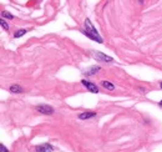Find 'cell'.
Masks as SVG:
<instances>
[{"label":"cell","mask_w":162,"mask_h":152,"mask_svg":"<svg viewBox=\"0 0 162 152\" xmlns=\"http://www.w3.org/2000/svg\"><path fill=\"white\" fill-rule=\"evenodd\" d=\"M0 24H2V27H3L4 30H6V31L9 30V25L5 23V20H3V19H2V20H0Z\"/></svg>","instance_id":"12"},{"label":"cell","mask_w":162,"mask_h":152,"mask_svg":"<svg viewBox=\"0 0 162 152\" xmlns=\"http://www.w3.org/2000/svg\"><path fill=\"white\" fill-rule=\"evenodd\" d=\"M36 152H54V147L49 143H43V145H39L35 147Z\"/></svg>","instance_id":"5"},{"label":"cell","mask_w":162,"mask_h":152,"mask_svg":"<svg viewBox=\"0 0 162 152\" xmlns=\"http://www.w3.org/2000/svg\"><path fill=\"white\" fill-rule=\"evenodd\" d=\"M36 110L40 114H44V115H52L54 114V108L49 105H39L36 107Z\"/></svg>","instance_id":"2"},{"label":"cell","mask_w":162,"mask_h":152,"mask_svg":"<svg viewBox=\"0 0 162 152\" xmlns=\"http://www.w3.org/2000/svg\"><path fill=\"white\" fill-rule=\"evenodd\" d=\"M81 84H83L90 92H93V94H97L99 92V87L95 84H92V82H89L86 80H81Z\"/></svg>","instance_id":"4"},{"label":"cell","mask_w":162,"mask_h":152,"mask_svg":"<svg viewBox=\"0 0 162 152\" xmlns=\"http://www.w3.org/2000/svg\"><path fill=\"white\" fill-rule=\"evenodd\" d=\"M95 116H96V112H83L79 115V120H89Z\"/></svg>","instance_id":"7"},{"label":"cell","mask_w":162,"mask_h":152,"mask_svg":"<svg viewBox=\"0 0 162 152\" xmlns=\"http://www.w3.org/2000/svg\"><path fill=\"white\" fill-rule=\"evenodd\" d=\"M101 85H102L105 89H107V90H111V91L115 89L114 84H111V82H109V81H102V82H101Z\"/></svg>","instance_id":"9"},{"label":"cell","mask_w":162,"mask_h":152,"mask_svg":"<svg viewBox=\"0 0 162 152\" xmlns=\"http://www.w3.org/2000/svg\"><path fill=\"white\" fill-rule=\"evenodd\" d=\"M83 33H84L87 37H90L91 40L97 41L99 44H101V43H102V37L99 35L97 30L95 29V27H93V25L91 24V21H90L89 19H86V20H85V30H83Z\"/></svg>","instance_id":"1"},{"label":"cell","mask_w":162,"mask_h":152,"mask_svg":"<svg viewBox=\"0 0 162 152\" xmlns=\"http://www.w3.org/2000/svg\"><path fill=\"white\" fill-rule=\"evenodd\" d=\"M99 70H101V67L100 66H91L90 69H87V70L84 72L86 76H91V75H93V74H96V72H99Z\"/></svg>","instance_id":"6"},{"label":"cell","mask_w":162,"mask_h":152,"mask_svg":"<svg viewBox=\"0 0 162 152\" xmlns=\"http://www.w3.org/2000/svg\"><path fill=\"white\" fill-rule=\"evenodd\" d=\"M2 16L3 18H6V19H14V16H12L10 12H6V11H3L2 12Z\"/></svg>","instance_id":"11"},{"label":"cell","mask_w":162,"mask_h":152,"mask_svg":"<svg viewBox=\"0 0 162 152\" xmlns=\"http://www.w3.org/2000/svg\"><path fill=\"white\" fill-rule=\"evenodd\" d=\"M92 55L97 61H105V62H111L112 61L111 56H107V55H105L102 52H92Z\"/></svg>","instance_id":"3"},{"label":"cell","mask_w":162,"mask_h":152,"mask_svg":"<svg viewBox=\"0 0 162 152\" xmlns=\"http://www.w3.org/2000/svg\"><path fill=\"white\" fill-rule=\"evenodd\" d=\"M160 106H161V107H162V100H161V102H160Z\"/></svg>","instance_id":"14"},{"label":"cell","mask_w":162,"mask_h":152,"mask_svg":"<svg viewBox=\"0 0 162 152\" xmlns=\"http://www.w3.org/2000/svg\"><path fill=\"white\" fill-rule=\"evenodd\" d=\"M28 31H29L28 29H20V30H18V31L14 34V37H15V39H19V37H21L23 35H25Z\"/></svg>","instance_id":"10"},{"label":"cell","mask_w":162,"mask_h":152,"mask_svg":"<svg viewBox=\"0 0 162 152\" xmlns=\"http://www.w3.org/2000/svg\"><path fill=\"white\" fill-rule=\"evenodd\" d=\"M160 86H161V89H162V82H161V84H160Z\"/></svg>","instance_id":"15"},{"label":"cell","mask_w":162,"mask_h":152,"mask_svg":"<svg viewBox=\"0 0 162 152\" xmlns=\"http://www.w3.org/2000/svg\"><path fill=\"white\" fill-rule=\"evenodd\" d=\"M9 90H10V92H12V94H20V92H23V87L19 86V85H11Z\"/></svg>","instance_id":"8"},{"label":"cell","mask_w":162,"mask_h":152,"mask_svg":"<svg viewBox=\"0 0 162 152\" xmlns=\"http://www.w3.org/2000/svg\"><path fill=\"white\" fill-rule=\"evenodd\" d=\"M0 148H2V152H9V150H8V148H6V147H5L3 143L0 145Z\"/></svg>","instance_id":"13"}]
</instances>
